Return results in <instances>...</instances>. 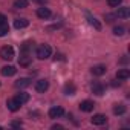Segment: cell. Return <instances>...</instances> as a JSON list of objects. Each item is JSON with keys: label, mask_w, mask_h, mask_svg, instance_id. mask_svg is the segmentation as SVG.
Here are the masks:
<instances>
[{"label": "cell", "mask_w": 130, "mask_h": 130, "mask_svg": "<svg viewBox=\"0 0 130 130\" xmlns=\"http://www.w3.org/2000/svg\"><path fill=\"white\" fill-rule=\"evenodd\" d=\"M51 54H52V49L49 44H41L37 47V58L38 60H46L51 57Z\"/></svg>", "instance_id": "6da1fadb"}, {"label": "cell", "mask_w": 130, "mask_h": 130, "mask_svg": "<svg viewBox=\"0 0 130 130\" xmlns=\"http://www.w3.org/2000/svg\"><path fill=\"white\" fill-rule=\"evenodd\" d=\"M0 57H2L3 60H12L15 57V52H14V47L12 46H3L2 49H0Z\"/></svg>", "instance_id": "7a4b0ae2"}, {"label": "cell", "mask_w": 130, "mask_h": 130, "mask_svg": "<svg viewBox=\"0 0 130 130\" xmlns=\"http://www.w3.org/2000/svg\"><path fill=\"white\" fill-rule=\"evenodd\" d=\"M93 107H95V103L90 101V100H84V101L80 103V110H81V112H86V113H87V112H92Z\"/></svg>", "instance_id": "3957f363"}, {"label": "cell", "mask_w": 130, "mask_h": 130, "mask_svg": "<svg viewBox=\"0 0 130 130\" xmlns=\"http://www.w3.org/2000/svg\"><path fill=\"white\" fill-rule=\"evenodd\" d=\"M47 89H49V81H47V80H38V81L35 83V90H37V92L44 93Z\"/></svg>", "instance_id": "277c9868"}, {"label": "cell", "mask_w": 130, "mask_h": 130, "mask_svg": "<svg viewBox=\"0 0 130 130\" xmlns=\"http://www.w3.org/2000/svg\"><path fill=\"white\" fill-rule=\"evenodd\" d=\"M90 122H92L93 125H103V124L107 122V118H106V115L98 113V115H93V118L90 119Z\"/></svg>", "instance_id": "5b68a950"}, {"label": "cell", "mask_w": 130, "mask_h": 130, "mask_svg": "<svg viewBox=\"0 0 130 130\" xmlns=\"http://www.w3.org/2000/svg\"><path fill=\"white\" fill-rule=\"evenodd\" d=\"M63 113H64V110L60 106H55V107L49 109V116L51 118H60V116H63Z\"/></svg>", "instance_id": "8992f818"}, {"label": "cell", "mask_w": 130, "mask_h": 130, "mask_svg": "<svg viewBox=\"0 0 130 130\" xmlns=\"http://www.w3.org/2000/svg\"><path fill=\"white\" fill-rule=\"evenodd\" d=\"M106 66H104V64H96V66H93L92 69H90V72L95 75V77H101V75H104L106 74Z\"/></svg>", "instance_id": "52a82bcc"}, {"label": "cell", "mask_w": 130, "mask_h": 130, "mask_svg": "<svg viewBox=\"0 0 130 130\" xmlns=\"http://www.w3.org/2000/svg\"><path fill=\"white\" fill-rule=\"evenodd\" d=\"M104 90H106V87H104V84H101V83H93L92 84V93H95V95H98V96H101L103 93H104Z\"/></svg>", "instance_id": "ba28073f"}, {"label": "cell", "mask_w": 130, "mask_h": 130, "mask_svg": "<svg viewBox=\"0 0 130 130\" xmlns=\"http://www.w3.org/2000/svg\"><path fill=\"white\" fill-rule=\"evenodd\" d=\"M6 106H8V109L11 110V112H17L20 107H22V104L15 100V98H11V100H8L6 101Z\"/></svg>", "instance_id": "9c48e42d"}, {"label": "cell", "mask_w": 130, "mask_h": 130, "mask_svg": "<svg viewBox=\"0 0 130 130\" xmlns=\"http://www.w3.org/2000/svg\"><path fill=\"white\" fill-rule=\"evenodd\" d=\"M31 61H32V58L29 57V54H22L20 58H19V64L23 66V68H28L29 64H31Z\"/></svg>", "instance_id": "30bf717a"}, {"label": "cell", "mask_w": 130, "mask_h": 130, "mask_svg": "<svg viewBox=\"0 0 130 130\" xmlns=\"http://www.w3.org/2000/svg\"><path fill=\"white\" fill-rule=\"evenodd\" d=\"M86 19H87L89 25H90V26H93L96 31H100V29H101V23H100V22H98V20H96L93 15H90L89 12H86Z\"/></svg>", "instance_id": "8fae6325"}, {"label": "cell", "mask_w": 130, "mask_h": 130, "mask_svg": "<svg viewBox=\"0 0 130 130\" xmlns=\"http://www.w3.org/2000/svg\"><path fill=\"white\" fill-rule=\"evenodd\" d=\"M64 93H66V95H75L77 93V87H75V84L72 81L64 84Z\"/></svg>", "instance_id": "7c38bea8"}, {"label": "cell", "mask_w": 130, "mask_h": 130, "mask_svg": "<svg viewBox=\"0 0 130 130\" xmlns=\"http://www.w3.org/2000/svg\"><path fill=\"white\" fill-rule=\"evenodd\" d=\"M14 26H15L17 29L28 28V26H29V20H28V19H15V20H14Z\"/></svg>", "instance_id": "4fadbf2b"}, {"label": "cell", "mask_w": 130, "mask_h": 130, "mask_svg": "<svg viewBox=\"0 0 130 130\" xmlns=\"http://www.w3.org/2000/svg\"><path fill=\"white\" fill-rule=\"evenodd\" d=\"M15 72H17V69L14 66H3L2 68V75L3 77H12V75H15Z\"/></svg>", "instance_id": "5bb4252c"}, {"label": "cell", "mask_w": 130, "mask_h": 130, "mask_svg": "<svg viewBox=\"0 0 130 130\" xmlns=\"http://www.w3.org/2000/svg\"><path fill=\"white\" fill-rule=\"evenodd\" d=\"M116 17H119V19H127L128 15H130V9L127 8V6H122V8H118V11H116V14H115Z\"/></svg>", "instance_id": "9a60e30c"}, {"label": "cell", "mask_w": 130, "mask_h": 130, "mask_svg": "<svg viewBox=\"0 0 130 130\" xmlns=\"http://www.w3.org/2000/svg\"><path fill=\"white\" fill-rule=\"evenodd\" d=\"M37 15L40 17V19H49L51 17V11H49V8H38L37 9Z\"/></svg>", "instance_id": "2e32d148"}, {"label": "cell", "mask_w": 130, "mask_h": 130, "mask_svg": "<svg viewBox=\"0 0 130 130\" xmlns=\"http://www.w3.org/2000/svg\"><path fill=\"white\" fill-rule=\"evenodd\" d=\"M20 104H25V103H28L29 101V93H26V92H22V93H17L15 96H14Z\"/></svg>", "instance_id": "e0dca14e"}, {"label": "cell", "mask_w": 130, "mask_h": 130, "mask_svg": "<svg viewBox=\"0 0 130 130\" xmlns=\"http://www.w3.org/2000/svg\"><path fill=\"white\" fill-rule=\"evenodd\" d=\"M32 46H34V41L28 40V41H25V43L22 44V47H20V52H22V54H28V52L32 49Z\"/></svg>", "instance_id": "ac0fdd59"}, {"label": "cell", "mask_w": 130, "mask_h": 130, "mask_svg": "<svg viewBox=\"0 0 130 130\" xmlns=\"http://www.w3.org/2000/svg\"><path fill=\"white\" fill-rule=\"evenodd\" d=\"M128 77H130V71L128 69H119L116 72V78L118 80H127Z\"/></svg>", "instance_id": "d6986e66"}, {"label": "cell", "mask_w": 130, "mask_h": 130, "mask_svg": "<svg viewBox=\"0 0 130 130\" xmlns=\"http://www.w3.org/2000/svg\"><path fill=\"white\" fill-rule=\"evenodd\" d=\"M28 86H31V80L29 78H20L19 81H15V87L23 89V87H28Z\"/></svg>", "instance_id": "ffe728a7"}, {"label": "cell", "mask_w": 130, "mask_h": 130, "mask_svg": "<svg viewBox=\"0 0 130 130\" xmlns=\"http://www.w3.org/2000/svg\"><path fill=\"white\" fill-rule=\"evenodd\" d=\"M125 106L124 104H115V107H113V113L115 115H124L125 113Z\"/></svg>", "instance_id": "44dd1931"}, {"label": "cell", "mask_w": 130, "mask_h": 130, "mask_svg": "<svg viewBox=\"0 0 130 130\" xmlns=\"http://www.w3.org/2000/svg\"><path fill=\"white\" fill-rule=\"evenodd\" d=\"M28 0H15L14 2V8L17 9H23V8H28Z\"/></svg>", "instance_id": "7402d4cb"}, {"label": "cell", "mask_w": 130, "mask_h": 130, "mask_svg": "<svg viewBox=\"0 0 130 130\" xmlns=\"http://www.w3.org/2000/svg\"><path fill=\"white\" fill-rule=\"evenodd\" d=\"M8 32H9V28H8V25H2V26H0V37L6 35Z\"/></svg>", "instance_id": "603a6c76"}, {"label": "cell", "mask_w": 130, "mask_h": 130, "mask_svg": "<svg viewBox=\"0 0 130 130\" xmlns=\"http://www.w3.org/2000/svg\"><path fill=\"white\" fill-rule=\"evenodd\" d=\"M124 31H125V29H124L122 26H115V28H113V34H115V35H122Z\"/></svg>", "instance_id": "cb8c5ba5"}, {"label": "cell", "mask_w": 130, "mask_h": 130, "mask_svg": "<svg viewBox=\"0 0 130 130\" xmlns=\"http://www.w3.org/2000/svg\"><path fill=\"white\" fill-rule=\"evenodd\" d=\"M121 2H122V0H107L109 6H112V8H116V6H119V5H121Z\"/></svg>", "instance_id": "d4e9b609"}, {"label": "cell", "mask_w": 130, "mask_h": 130, "mask_svg": "<svg viewBox=\"0 0 130 130\" xmlns=\"http://www.w3.org/2000/svg\"><path fill=\"white\" fill-rule=\"evenodd\" d=\"M115 17H116L115 14H106V15H104L106 22H109V23H110V22H113V19H115Z\"/></svg>", "instance_id": "484cf974"}, {"label": "cell", "mask_w": 130, "mask_h": 130, "mask_svg": "<svg viewBox=\"0 0 130 130\" xmlns=\"http://www.w3.org/2000/svg\"><path fill=\"white\" fill-rule=\"evenodd\" d=\"M2 25H8V19L3 14H0V26H2Z\"/></svg>", "instance_id": "4316f807"}, {"label": "cell", "mask_w": 130, "mask_h": 130, "mask_svg": "<svg viewBox=\"0 0 130 130\" xmlns=\"http://www.w3.org/2000/svg\"><path fill=\"white\" fill-rule=\"evenodd\" d=\"M11 125H12V127H20V125H22V122H20V121H12V122H11Z\"/></svg>", "instance_id": "83f0119b"}, {"label": "cell", "mask_w": 130, "mask_h": 130, "mask_svg": "<svg viewBox=\"0 0 130 130\" xmlns=\"http://www.w3.org/2000/svg\"><path fill=\"white\" fill-rule=\"evenodd\" d=\"M52 128H63V125H60V124H55V125H52Z\"/></svg>", "instance_id": "f1b7e54d"}, {"label": "cell", "mask_w": 130, "mask_h": 130, "mask_svg": "<svg viewBox=\"0 0 130 130\" xmlns=\"http://www.w3.org/2000/svg\"><path fill=\"white\" fill-rule=\"evenodd\" d=\"M34 2H38V3H43V2H46V0H34Z\"/></svg>", "instance_id": "f546056e"}]
</instances>
